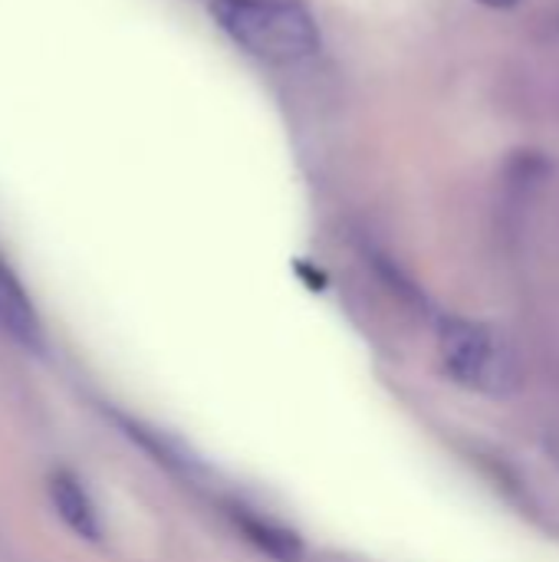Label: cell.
Masks as SVG:
<instances>
[{
  "mask_svg": "<svg viewBox=\"0 0 559 562\" xmlns=\"http://www.w3.org/2000/svg\"><path fill=\"white\" fill-rule=\"evenodd\" d=\"M481 7H491V10H511V7H517V3H524V0H478Z\"/></svg>",
  "mask_w": 559,
  "mask_h": 562,
  "instance_id": "cell-6",
  "label": "cell"
},
{
  "mask_svg": "<svg viewBox=\"0 0 559 562\" xmlns=\"http://www.w3.org/2000/svg\"><path fill=\"white\" fill-rule=\"evenodd\" d=\"M49 501L56 517L79 537V540H99L102 537V520H99V507L92 504L89 491L82 487V481L72 471H56L49 477Z\"/></svg>",
  "mask_w": 559,
  "mask_h": 562,
  "instance_id": "cell-4",
  "label": "cell"
},
{
  "mask_svg": "<svg viewBox=\"0 0 559 562\" xmlns=\"http://www.w3.org/2000/svg\"><path fill=\"white\" fill-rule=\"evenodd\" d=\"M234 524L264 557L277 562L303 560V540L290 527H283L280 520L254 514L250 507H234Z\"/></svg>",
  "mask_w": 559,
  "mask_h": 562,
  "instance_id": "cell-5",
  "label": "cell"
},
{
  "mask_svg": "<svg viewBox=\"0 0 559 562\" xmlns=\"http://www.w3.org/2000/svg\"><path fill=\"white\" fill-rule=\"evenodd\" d=\"M441 362L448 375L474 392L504 398L517 389V366L504 339L471 319H441L438 326Z\"/></svg>",
  "mask_w": 559,
  "mask_h": 562,
  "instance_id": "cell-2",
  "label": "cell"
},
{
  "mask_svg": "<svg viewBox=\"0 0 559 562\" xmlns=\"http://www.w3.org/2000/svg\"><path fill=\"white\" fill-rule=\"evenodd\" d=\"M0 329L26 349H43L40 313H36L30 293L23 290L20 277L10 270V263L3 257H0Z\"/></svg>",
  "mask_w": 559,
  "mask_h": 562,
  "instance_id": "cell-3",
  "label": "cell"
},
{
  "mask_svg": "<svg viewBox=\"0 0 559 562\" xmlns=\"http://www.w3.org/2000/svg\"><path fill=\"white\" fill-rule=\"evenodd\" d=\"M211 16L244 53L270 66H297L323 46L303 0H211Z\"/></svg>",
  "mask_w": 559,
  "mask_h": 562,
  "instance_id": "cell-1",
  "label": "cell"
}]
</instances>
